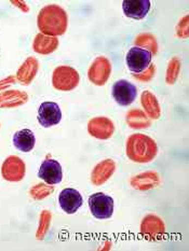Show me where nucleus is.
Here are the masks:
<instances>
[{"mask_svg":"<svg viewBox=\"0 0 189 251\" xmlns=\"http://www.w3.org/2000/svg\"><path fill=\"white\" fill-rule=\"evenodd\" d=\"M155 70H156V68H155L154 65L150 64L149 67L146 70H144L143 73L134 75V78L139 80V81H143V82H147V81L153 79L154 75H155Z\"/></svg>","mask_w":189,"mask_h":251,"instance_id":"obj_27","label":"nucleus"},{"mask_svg":"<svg viewBox=\"0 0 189 251\" xmlns=\"http://www.w3.org/2000/svg\"><path fill=\"white\" fill-rule=\"evenodd\" d=\"M140 233L142 235L149 241H160L165 233L164 223L159 217L155 215L146 216L142 225H140Z\"/></svg>","mask_w":189,"mask_h":251,"instance_id":"obj_6","label":"nucleus"},{"mask_svg":"<svg viewBox=\"0 0 189 251\" xmlns=\"http://www.w3.org/2000/svg\"><path fill=\"white\" fill-rule=\"evenodd\" d=\"M50 222H51V214L48 210H43L40 215V221H39V227H38V231L36 234L37 239H43L46 236V234L50 227Z\"/></svg>","mask_w":189,"mask_h":251,"instance_id":"obj_25","label":"nucleus"},{"mask_svg":"<svg viewBox=\"0 0 189 251\" xmlns=\"http://www.w3.org/2000/svg\"><path fill=\"white\" fill-rule=\"evenodd\" d=\"M140 101H142V106L144 108L145 112L147 116L151 119H159L161 110L159 101L157 97L149 91H144L140 96Z\"/></svg>","mask_w":189,"mask_h":251,"instance_id":"obj_21","label":"nucleus"},{"mask_svg":"<svg viewBox=\"0 0 189 251\" xmlns=\"http://www.w3.org/2000/svg\"><path fill=\"white\" fill-rule=\"evenodd\" d=\"M135 46L137 48H143V50H146L153 54H156L158 51V45H157L156 38L150 34H142L136 37L135 39Z\"/></svg>","mask_w":189,"mask_h":251,"instance_id":"obj_23","label":"nucleus"},{"mask_svg":"<svg viewBox=\"0 0 189 251\" xmlns=\"http://www.w3.org/2000/svg\"><path fill=\"white\" fill-rule=\"evenodd\" d=\"M38 122L43 127H51L61 122L62 112L56 102H42L38 109Z\"/></svg>","mask_w":189,"mask_h":251,"instance_id":"obj_9","label":"nucleus"},{"mask_svg":"<svg viewBox=\"0 0 189 251\" xmlns=\"http://www.w3.org/2000/svg\"><path fill=\"white\" fill-rule=\"evenodd\" d=\"M122 9L128 18L142 20L149 12L150 1L149 0H124Z\"/></svg>","mask_w":189,"mask_h":251,"instance_id":"obj_14","label":"nucleus"},{"mask_svg":"<svg viewBox=\"0 0 189 251\" xmlns=\"http://www.w3.org/2000/svg\"><path fill=\"white\" fill-rule=\"evenodd\" d=\"M82 196L75 189H64L58 195L61 208L68 215H73L82 205Z\"/></svg>","mask_w":189,"mask_h":251,"instance_id":"obj_13","label":"nucleus"},{"mask_svg":"<svg viewBox=\"0 0 189 251\" xmlns=\"http://www.w3.org/2000/svg\"><path fill=\"white\" fill-rule=\"evenodd\" d=\"M67 14L63 8L56 4L43 7L38 14L37 24L41 34L47 36H62L67 29Z\"/></svg>","mask_w":189,"mask_h":251,"instance_id":"obj_1","label":"nucleus"},{"mask_svg":"<svg viewBox=\"0 0 189 251\" xmlns=\"http://www.w3.org/2000/svg\"><path fill=\"white\" fill-rule=\"evenodd\" d=\"M88 132L93 137L105 140L110 138L113 132H115V126L109 119L106 117H97L91 119L88 123Z\"/></svg>","mask_w":189,"mask_h":251,"instance_id":"obj_11","label":"nucleus"},{"mask_svg":"<svg viewBox=\"0 0 189 251\" xmlns=\"http://www.w3.org/2000/svg\"><path fill=\"white\" fill-rule=\"evenodd\" d=\"M116 163L110 159L102 161L97 164L91 174V181L94 185L104 184L115 173Z\"/></svg>","mask_w":189,"mask_h":251,"instance_id":"obj_15","label":"nucleus"},{"mask_svg":"<svg viewBox=\"0 0 189 251\" xmlns=\"http://www.w3.org/2000/svg\"><path fill=\"white\" fill-rule=\"evenodd\" d=\"M54 188L50 187V185L43 184V183H38L35 187H32L29 191L30 196L34 200H42L47 198V196L53 193Z\"/></svg>","mask_w":189,"mask_h":251,"instance_id":"obj_26","label":"nucleus"},{"mask_svg":"<svg viewBox=\"0 0 189 251\" xmlns=\"http://www.w3.org/2000/svg\"><path fill=\"white\" fill-rule=\"evenodd\" d=\"M26 166L20 157L11 155L4 160L1 167V175L4 180L10 182H19L25 176Z\"/></svg>","mask_w":189,"mask_h":251,"instance_id":"obj_8","label":"nucleus"},{"mask_svg":"<svg viewBox=\"0 0 189 251\" xmlns=\"http://www.w3.org/2000/svg\"><path fill=\"white\" fill-rule=\"evenodd\" d=\"M177 36L180 38H187L188 37V16L182 19L180 24L177 26Z\"/></svg>","mask_w":189,"mask_h":251,"instance_id":"obj_28","label":"nucleus"},{"mask_svg":"<svg viewBox=\"0 0 189 251\" xmlns=\"http://www.w3.org/2000/svg\"><path fill=\"white\" fill-rule=\"evenodd\" d=\"M111 73V65L110 62L104 56L97 57L95 61L92 63L91 67L88 72V78L92 83L95 85H104L107 80L109 79Z\"/></svg>","mask_w":189,"mask_h":251,"instance_id":"obj_7","label":"nucleus"},{"mask_svg":"<svg viewBox=\"0 0 189 251\" xmlns=\"http://www.w3.org/2000/svg\"><path fill=\"white\" fill-rule=\"evenodd\" d=\"M127 123L130 127L134 129H142L150 126V120L148 117L138 109H133L127 114Z\"/></svg>","mask_w":189,"mask_h":251,"instance_id":"obj_22","label":"nucleus"},{"mask_svg":"<svg viewBox=\"0 0 189 251\" xmlns=\"http://www.w3.org/2000/svg\"><path fill=\"white\" fill-rule=\"evenodd\" d=\"M89 207L96 219H108L113 214V200L102 192L92 194L89 198Z\"/></svg>","mask_w":189,"mask_h":251,"instance_id":"obj_4","label":"nucleus"},{"mask_svg":"<svg viewBox=\"0 0 189 251\" xmlns=\"http://www.w3.org/2000/svg\"><path fill=\"white\" fill-rule=\"evenodd\" d=\"M38 177L42 179L43 181H46L48 184H57L63 179L62 166L55 160L47 159L43 161L39 168Z\"/></svg>","mask_w":189,"mask_h":251,"instance_id":"obj_12","label":"nucleus"},{"mask_svg":"<svg viewBox=\"0 0 189 251\" xmlns=\"http://www.w3.org/2000/svg\"><path fill=\"white\" fill-rule=\"evenodd\" d=\"M160 184L159 175L155 172L139 174L131 179V185L136 190L146 191L158 187Z\"/></svg>","mask_w":189,"mask_h":251,"instance_id":"obj_17","label":"nucleus"},{"mask_svg":"<svg viewBox=\"0 0 189 251\" xmlns=\"http://www.w3.org/2000/svg\"><path fill=\"white\" fill-rule=\"evenodd\" d=\"M180 70H181V62L177 57H173L171 59V62L169 63V66H167L166 70V77L165 81L167 84H174L175 81L180 75Z\"/></svg>","mask_w":189,"mask_h":251,"instance_id":"obj_24","label":"nucleus"},{"mask_svg":"<svg viewBox=\"0 0 189 251\" xmlns=\"http://www.w3.org/2000/svg\"><path fill=\"white\" fill-rule=\"evenodd\" d=\"M79 74L69 66H59L54 69L52 75V84L58 91H72L79 84Z\"/></svg>","mask_w":189,"mask_h":251,"instance_id":"obj_3","label":"nucleus"},{"mask_svg":"<svg viewBox=\"0 0 189 251\" xmlns=\"http://www.w3.org/2000/svg\"><path fill=\"white\" fill-rule=\"evenodd\" d=\"M58 47V39L56 37L47 36L43 34H38L35 37V40L32 42V49L34 51L43 54V55H48L56 50Z\"/></svg>","mask_w":189,"mask_h":251,"instance_id":"obj_18","label":"nucleus"},{"mask_svg":"<svg viewBox=\"0 0 189 251\" xmlns=\"http://www.w3.org/2000/svg\"><path fill=\"white\" fill-rule=\"evenodd\" d=\"M151 64V53L143 49L134 47L127 54L128 68L134 74H140Z\"/></svg>","mask_w":189,"mask_h":251,"instance_id":"obj_5","label":"nucleus"},{"mask_svg":"<svg viewBox=\"0 0 189 251\" xmlns=\"http://www.w3.org/2000/svg\"><path fill=\"white\" fill-rule=\"evenodd\" d=\"M28 100L26 93L21 91H4L0 93V108H15Z\"/></svg>","mask_w":189,"mask_h":251,"instance_id":"obj_19","label":"nucleus"},{"mask_svg":"<svg viewBox=\"0 0 189 251\" xmlns=\"http://www.w3.org/2000/svg\"><path fill=\"white\" fill-rule=\"evenodd\" d=\"M36 144L35 135L30 129H22L13 136V145L22 152H30Z\"/></svg>","mask_w":189,"mask_h":251,"instance_id":"obj_20","label":"nucleus"},{"mask_svg":"<svg viewBox=\"0 0 189 251\" xmlns=\"http://www.w3.org/2000/svg\"><path fill=\"white\" fill-rule=\"evenodd\" d=\"M156 141L144 134H134L127 140V155L136 163H148L157 155Z\"/></svg>","mask_w":189,"mask_h":251,"instance_id":"obj_2","label":"nucleus"},{"mask_svg":"<svg viewBox=\"0 0 189 251\" xmlns=\"http://www.w3.org/2000/svg\"><path fill=\"white\" fill-rule=\"evenodd\" d=\"M136 87L127 80H119L112 86V96L120 106H129L136 98Z\"/></svg>","mask_w":189,"mask_h":251,"instance_id":"obj_10","label":"nucleus"},{"mask_svg":"<svg viewBox=\"0 0 189 251\" xmlns=\"http://www.w3.org/2000/svg\"><path fill=\"white\" fill-rule=\"evenodd\" d=\"M39 69V63L35 57H28L22 64L16 74V79L22 85H28L34 80Z\"/></svg>","mask_w":189,"mask_h":251,"instance_id":"obj_16","label":"nucleus"}]
</instances>
